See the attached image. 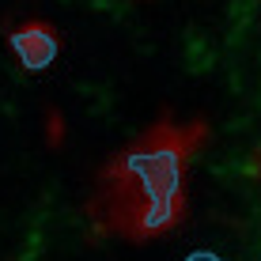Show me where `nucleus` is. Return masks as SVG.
<instances>
[{
    "mask_svg": "<svg viewBox=\"0 0 261 261\" xmlns=\"http://www.w3.org/2000/svg\"><path fill=\"white\" fill-rule=\"evenodd\" d=\"M197 140H204V125L178 129L163 121L118 151L98 174V190L91 197L98 231L144 242L174 227L186 208L182 178Z\"/></svg>",
    "mask_w": 261,
    "mask_h": 261,
    "instance_id": "obj_1",
    "label": "nucleus"
},
{
    "mask_svg": "<svg viewBox=\"0 0 261 261\" xmlns=\"http://www.w3.org/2000/svg\"><path fill=\"white\" fill-rule=\"evenodd\" d=\"M12 49L19 53V61L27 68H46L57 57V38H53V27L46 23H27L12 34Z\"/></svg>",
    "mask_w": 261,
    "mask_h": 261,
    "instance_id": "obj_2",
    "label": "nucleus"
},
{
    "mask_svg": "<svg viewBox=\"0 0 261 261\" xmlns=\"http://www.w3.org/2000/svg\"><path fill=\"white\" fill-rule=\"evenodd\" d=\"M186 261H223V257H216V254H204V250H201V254H190Z\"/></svg>",
    "mask_w": 261,
    "mask_h": 261,
    "instance_id": "obj_3",
    "label": "nucleus"
}]
</instances>
